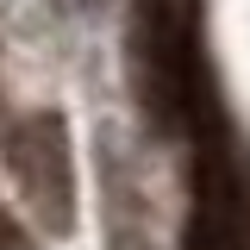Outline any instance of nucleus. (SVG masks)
Instances as JSON below:
<instances>
[{"label":"nucleus","mask_w":250,"mask_h":250,"mask_svg":"<svg viewBox=\"0 0 250 250\" xmlns=\"http://www.w3.org/2000/svg\"><path fill=\"white\" fill-rule=\"evenodd\" d=\"M138 94L156 131H207L213 119V82L200 62V38L169 0H144L138 13Z\"/></svg>","instance_id":"1"},{"label":"nucleus","mask_w":250,"mask_h":250,"mask_svg":"<svg viewBox=\"0 0 250 250\" xmlns=\"http://www.w3.org/2000/svg\"><path fill=\"white\" fill-rule=\"evenodd\" d=\"M6 163L13 182L25 194V207L50 231H69L75 219V163H69V125L62 113H31L6 131Z\"/></svg>","instance_id":"2"},{"label":"nucleus","mask_w":250,"mask_h":250,"mask_svg":"<svg viewBox=\"0 0 250 250\" xmlns=\"http://www.w3.org/2000/svg\"><path fill=\"white\" fill-rule=\"evenodd\" d=\"M0 250H38V238H31V231L6 213V207H0Z\"/></svg>","instance_id":"3"}]
</instances>
